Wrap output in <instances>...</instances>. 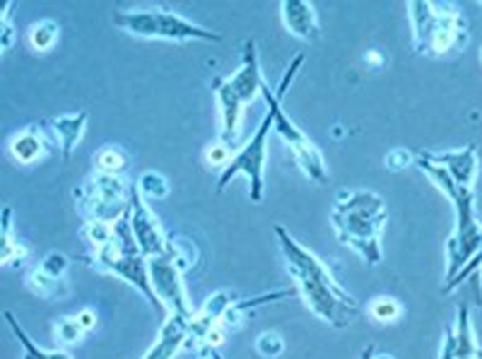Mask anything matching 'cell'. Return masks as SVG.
<instances>
[{
  "label": "cell",
  "instance_id": "obj_28",
  "mask_svg": "<svg viewBox=\"0 0 482 359\" xmlns=\"http://www.w3.org/2000/svg\"><path fill=\"white\" fill-rule=\"evenodd\" d=\"M27 256V248L17 247L13 239L3 237V251H0V258H3V266H13V268H20L22 261Z\"/></svg>",
  "mask_w": 482,
  "mask_h": 359
},
{
  "label": "cell",
  "instance_id": "obj_4",
  "mask_svg": "<svg viewBox=\"0 0 482 359\" xmlns=\"http://www.w3.org/2000/svg\"><path fill=\"white\" fill-rule=\"evenodd\" d=\"M304 61H307L304 53L294 56L292 63L287 65L285 78H282L278 90H271L268 85H263L261 97L266 99V106L273 112V131L280 135V141L285 142L287 148L292 150L294 160H297V164H300V170L304 171V177H307L311 183L323 186V183H329V167H326V160H323L321 150L316 148L314 142L309 141L307 133H304L301 128H297V123H294V121L285 113V109H282V102H285V97H287V90H290V85H292L294 75H297V71L304 65Z\"/></svg>",
  "mask_w": 482,
  "mask_h": 359
},
{
  "label": "cell",
  "instance_id": "obj_8",
  "mask_svg": "<svg viewBox=\"0 0 482 359\" xmlns=\"http://www.w3.org/2000/svg\"><path fill=\"white\" fill-rule=\"evenodd\" d=\"M273 131V112L266 106V116L261 121V126L256 128V133L249 138L244 148L239 150L237 155L231 157V162L227 164L220 174L217 181V193H222L230 186L231 179H237L239 174H244L249 179V198L251 203L259 205L263 200V170H266V157H268V135Z\"/></svg>",
  "mask_w": 482,
  "mask_h": 359
},
{
  "label": "cell",
  "instance_id": "obj_13",
  "mask_svg": "<svg viewBox=\"0 0 482 359\" xmlns=\"http://www.w3.org/2000/svg\"><path fill=\"white\" fill-rule=\"evenodd\" d=\"M186 345H189V321L182 316H167L154 345L143 354V359H174Z\"/></svg>",
  "mask_w": 482,
  "mask_h": 359
},
{
  "label": "cell",
  "instance_id": "obj_17",
  "mask_svg": "<svg viewBox=\"0 0 482 359\" xmlns=\"http://www.w3.org/2000/svg\"><path fill=\"white\" fill-rule=\"evenodd\" d=\"M27 289L32 295L42 296V299H58V296H64L68 292V282H65V277H54V275L44 273L36 266L27 275Z\"/></svg>",
  "mask_w": 482,
  "mask_h": 359
},
{
  "label": "cell",
  "instance_id": "obj_5",
  "mask_svg": "<svg viewBox=\"0 0 482 359\" xmlns=\"http://www.w3.org/2000/svg\"><path fill=\"white\" fill-rule=\"evenodd\" d=\"M266 80L261 75L259 51L256 42L249 39L241 51V68L231 78L212 82L215 87L217 106H220V119H222V142L234 148L237 145L239 131H241V119H244V106L251 104L259 97Z\"/></svg>",
  "mask_w": 482,
  "mask_h": 359
},
{
  "label": "cell",
  "instance_id": "obj_6",
  "mask_svg": "<svg viewBox=\"0 0 482 359\" xmlns=\"http://www.w3.org/2000/svg\"><path fill=\"white\" fill-rule=\"evenodd\" d=\"M113 24L121 32L140 39H164V42H222V36L198 27L174 10H121L113 15Z\"/></svg>",
  "mask_w": 482,
  "mask_h": 359
},
{
  "label": "cell",
  "instance_id": "obj_27",
  "mask_svg": "<svg viewBox=\"0 0 482 359\" xmlns=\"http://www.w3.org/2000/svg\"><path fill=\"white\" fill-rule=\"evenodd\" d=\"M384 164H386V170L389 171H403V170H408V167H413L415 164V152H410V150H403V148H396L384 157Z\"/></svg>",
  "mask_w": 482,
  "mask_h": 359
},
{
  "label": "cell",
  "instance_id": "obj_11",
  "mask_svg": "<svg viewBox=\"0 0 482 359\" xmlns=\"http://www.w3.org/2000/svg\"><path fill=\"white\" fill-rule=\"evenodd\" d=\"M439 359H482V347L477 345L476 325L470 321V306L458 304L456 321L444 333Z\"/></svg>",
  "mask_w": 482,
  "mask_h": 359
},
{
  "label": "cell",
  "instance_id": "obj_37",
  "mask_svg": "<svg viewBox=\"0 0 482 359\" xmlns=\"http://www.w3.org/2000/svg\"><path fill=\"white\" fill-rule=\"evenodd\" d=\"M480 58H482V49H480Z\"/></svg>",
  "mask_w": 482,
  "mask_h": 359
},
{
  "label": "cell",
  "instance_id": "obj_16",
  "mask_svg": "<svg viewBox=\"0 0 482 359\" xmlns=\"http://www.w3.org/2000/svg\"><path fill=\"white\" fill-rule=\"evenodd\" d=\"M84 128H87V113L84 112L73 113V116H58V119L51 121V131L56 135L64 160L73 157L75 148L80 145V141H83Z\"/></svg>",
  "mask_w": 482,
  "mask_h": 359
},
{
  "label": "cell",
  "instance_id": "obj_10",
  "mask_svg": "<svg viewBox=\"0 0 482 359\" xmlns=\"http://www.w3.org/2000/svg\"><path fill=\"white\" fill-rule=\"evenodd\" d=\"M131 229L138 241L140 251L145 258H154V256L167 254L169 239L164 229H162L160 219L154 218V212L145 205V198L140 196L138 189L133 186L131 193Z\"/></svg>",
  "mask_w": 482,
  "mask_h": 359
},
{
  "label": "cell",
  "instance_id": "obj_18",
  "mask_svg": "<svg viewBox=\"0 0 482 359\" xmlns=\"http://www.w3.org/2000/svg\"><path fill=\"white\" fill-rule=\"evenodd\" d=\"M29 46L39 53H46L56 46L58 42V24L54 20H39L34 22L27 32Z\"/></svg>",
  "mask_w": 482,
  "mask_h": 359
},
{
  "label": "cell",
  "instance_id": "obj_7",
  "mask_svg": "<svg viewBox=\"0 0 482 359\" xmlns=\"http://www.w3.org/2000/svg\"><path fill=\"white\" fill-rule=\"evenodd\" d=\"M131 193L133 189L121 177L97 171L94 177L83 183V189L75 190V198L84 219L116 225L131 212Z\"/></svg>",
  "mask_w": 482,
  "mask_h": 359
},
{
  "label": "cell",
  "instance_id": "obj_21",
  "mask_svg": "<svg viewBox=\"0 0 482 359\" xmlns=\"http://www.w3.org/2000/svg\"><path fill=\"white\" fill-rule=\"evenodd\" d=\"M167 254L172 256V261L179 266L182 273H189V270L198 263V247L191 239H186V237H174V239H169Z\"/></svg>",
  "mask_w": 482,
  "mask_h": 359
},
{
  "label": "cell",
  "instance_id": "obj_22",
  "mask_svg": "<svg viewBox=\"0 0 482 359\" xmlns=\"http://www.w3.org/2000/svg\"><path fill=\"white\" fill-rule=\"evenodd\" d=\"M3 316H5L7 325H10V331L15 333V338L20 340L22 359H51V353H46V350H42V347L34 345V340L29 338L27 333H25V328H22L20 321H17V316H15L13 311H5Z\"/></svg>",
  "mask_w": 482,
  "mask_h": 359
},
{
  "label": "cell",
  "instance_id": "obj_29",
  "mask_svg": "<svg viewBox=\"0 0 482 359\" xmlns=\"http://www.w3.org/2000/svg\"><path fill=\"white\" fill-rule=\"evenodd\" d=\"M68 266H70V261L64 254H49L42 263H39V268H42L44 273L54 275V277H65Z\"/></svg>",
  "mask_w": 482,
  "mask_h": 359
},
{
  "label": "cell",
  "instance_id": "obj_12",
  "mask_svg": "<svg viewBox=\"0 0 482 359\" xmlns=\"http://www.w3.org/2000/svg\"><path fill=\"white\" fill-rule=\"evenodd\" d=\"M280 17H282L287 32L297 39H304V42L319 39L321 27H319L314 5L309 0H282L280 3Z\"/></svg>",
  "mask_w": 482,
  "mask_h": 359
},
{
  "label": "cell",
  "instance_id": "obj_35",
  "mask_svg": "<svg viewBox=\"0 0 482 359\" xmlns=\"http://www.w3.org/2000/svg\"><path fill=\"white\" fill-rule=\"evenodd\" d=\"M371 359H393L391 354H371Z\"/></svg>",
  "mask_w": 482,
  "mask_h": 359
},
{
  "label": "cell",
  "instance_id": "obj_20",
  "mask_svg": "<svg viewBox=\"0 0 482 359\" xmlns=\"http://www.w3.org/2000/svg\"><path fill=\"white\" fill-rule=\"evenodd\" d=\"M92 162H94V170H97L99 174H113V177H119L121 171L126 170L128 157L126 152L116 148V145H106V148L99 150Z\"/></svg>",
  "mask_w": 482,
  "mask_h": 359
},
{
  "label": "cell",
  "instance_id": "obj_26",
  "mask_svg": "<svg viewBox=\"0 0 482 359\" xmlns=\"http://www.w3.org/2000/svg\"><path fill=\"white\" fill-rule=\"evenodd\" d=\"M256 353L266 359H278L280 354L285 353V340L275 331L261 333L259 338H256Z\"/></svg>",
  "mask_w": 482,
  "mask_h": 359
},
{
  "label": "cell",
  "instance_id": "obj_30",
  "mask_svg": "<svg viewBox=\"0 0 482 359\" xmlns=\"http://www.w3.org/2000/svg\"><path fill=\"white\" fill-rule=\"evenodd\" d=\"M480 270H482V248L476 254V258H473V261H470L468 266H466V268L461 270V273L456 275L454 280L448 282V285H447V292H451V289H456V287H458V285H463V282H466V280H470L473 275H476V280H477V277H480Z\"/></svg>",
  "mask_w": 482,
  "mask_h": 359
},
{
  "label": "cell",
  "instance_id": "obj_2",
  "mask_svg": "<svg viewBox=\"0 0 482 359\" xmlns=\"http://www.w3.org/2000/svg\"><path fill=\"white\" fill-rule=\"evenodd\" d=\"M386 219L389 212L384 198L371 190H343L330 212L338 241L352 248L367 266H379L384 261L381 232Z\"/></svg>",
  "mask_w": 482,
  "mask_h": 359
},
{
  "label": "cell",
  "instance_id": "obj_3",
  "mask_svg": "<svg viewBox=\"0 0 482 359\" xmlns=\"http://www.w3.org/2000/svg\"><path fill=\"white\" fill-rule=\"evenodd\" d=\"M410 24H413V49L419 56L441 58L461 53L468 44V22L463 20L458 7L444 3L410 0Z\"/></svg>",
  "mask_w": 482,
  "mask_h": 359
},
{
  "label": "cell",
  "instance_id": "obj_15",
  "mask_svg": "<svg viewBox=\"0 0 482 359\" xmlns=\"http://www.w3.org/2000/svg\"><path fill=\"white\" fill-rule=\"evenodd\" d=\"M49 152V141L42 128H25L10 141V155L20 164H34Z\"/></svg>",
  "mask_w": 482,
  "mask_h": 359
},
{
  "label": "cell",
  "instance_id": "obj_1",
  "mask_svg": "<svg viewBox=\"0 0 482 359\" xmlns=\"http://www.w3.org/2000/svg\"><path fill=\"white\" fill-rule=\"evenodd\" d=\"M273 232L278 237L287 270L292 275L297 295L304 299L311 314L326 321L330 328H345L352 321V316L359 314L355 296L336 280V275L330 273L329 266L309 248L301 247L285 227L275 225Z\"/></svg>",
  "mask_w": 482,
  "mask_h": 359
},
{
  "label": "cell",
  "instance_id": "obj_34",
  "mask_svg": "<svg viewBox=\"0 0 482 359\" xmlns=\"http://www.w3.org/2000/svg\"><path fill=\"white\" fill-rule=\"evenodd\" d=\"M371 354H374V347H364V353H362V357L359 359H371Z\"/></svg>",
  "mask_w": 482,
  "mask_h": 359
},
{
  "label": "cell",
  "instance_id": "obj_9",
  "mask_svg": "<svg viewBox=\"0 0 482 359\" xmlns=\"http://www.w3.org/2000/svg\"><path fill=\"white\" fill-rule=\"evenodd\" d=\"M147 268H150V282H152L154 295L164 304L169 316H182L186 321L196 316V311L189 302V295H186V287H183V273L172 261V256L162 254L147 258Z\"/></svg>",
  "mask_w": 482,
  "mask_h": 359
},
{
  "label": "cell",
  "instance_id": "obj_25",
  "mask_svg": "<svg viewBox=\"0 0 482 359\" xmlns=\"http://www.w3.org/2000/svg\"><path fill=\"white\" fill-rule=\"evenodd\" d=\"M369 311H371V316L377 318L379 324H393V321H398L400 314H403V306H400L398 299H391V296H379V299H371Z\"/></svg>",
  "mask_w": 482,
  "mask_h": 359
},
{
  "label": "cell",
  "instance_id": "obj_31",
  "mask_svg": "<svg viewBox=\"0 0 482 359\" xmlns=\"http://www.w3.org/2000/svg\"><path fill=\"white\" fill-rule=\"evenodd\" d=\"M205 162L210 167H227L231 162V148L230 145H210L208 152H205Z\"/></svg>",
  "mask_w": 482,
  "mask_h": 359
},
{
  "label": "cell",
  "instance_id": "obj_19",
  "mask_svg": "<svg viewBox=\"0 0 482 359\" xmlns=\"http://www.w3.org/2000/svg\"><path fill=\"white\" fill-rule=\"evenodd\" d=\"M83 239L92 247V251L106 248L116 239V225L112 222H97V219H84L83 227Z\"/></svg>",
  "mask_w": 482,
  "mask_h": 359
},
{
  "label": "cell",
  "instance_id": "obj_33",
  "mask_svg": "<svg viewBox=\"0 0 482 359\" xmlns=\"http://www.w3.org/2000/svg\"><path fill=\"white\" fill-rule=\"evenodd\" d=\"M15 42V32L13 27H7V15L3 13V42H0V49L7 51V46H13Z\"/></svg>",
  "mask_w": 482,
  "mask_h": 359
},
{
  "label": "cell",
  "instance_id": "obj_32",
  "mask_svg": "<svg viewBox=\"0 0 482 359\" xmlns=\"http://www.w3.org/2000/svg\"><path fill=\"white\" fill-rule=\"evenodd\" d=\"M77 321L83 324V328L87 333L94 331V325H97V314H94V309H83L80 314H77Z\"/></svg>",
  "mask_w": 482,
  "mask_h": 359
},
{
  "label": "cell",
  "instance_id": "obj_36",
  "mask_svg": "<svg viewBox=\"0 0 482 359\" xmlns=\"http://www.w3.org/2000/svg\"><path fill=\"white\" fill-rule=\"evenodd\" d=\"M198 359H215V357H212L210 353H201V357H198Z\"/></svg>",
  "mask_w": 482,
  "mask_h": 359
},
{
  "label": "cell",
  "instance_id": "obj_14",
  "mask_svg": "<svg viewBox=\"0 0 482 359\" xmlns=\"http://www.w3.org/2000/svg\"><path fill=\"white\" fill-rule=\"evenodd\" d=\"M425 160H429L432 164L441 167L447 171L448 177L454 179L461 186L476 189V177H477V152L476 148H463L458 152H444V155H429L422 152Z\"/></svg>",
  "mask_w": 482,
  "mask_h": 359
},
{
  "label": "cell",
  "instance_id": "obj_23",
  "mask_svg": "<svg viewBox=\"0 0 482 359\" xmlns=\"http://www.w3.org/2000/svg\"><path fill=\"white\" fill-rule=\"evenodd\" d=\"M135 189H138L140 196L147 198V200H162V198H167L169 183L160 171H145V174H140Z\"/></svg>",
  "mask_w": 482,
  "mask_h": 359
},
{
  "label": "cell",
  "instance_id": "obj_24",
  "mask_svg": "<svg viewBox=\"0 0 482 359\" xmlns=\"http://www.w3.org/2000/svg\"><path fill=\"white\" fill-rule=\"evenodd\" d=\"M84 333L87 331H84L83 324L77 321V316H64L54 324V335H56L61 345H77V343L84 338Z\"/></svg>",
  "mask_w": 482,
  "mask_h": 359
}]
</instances>
